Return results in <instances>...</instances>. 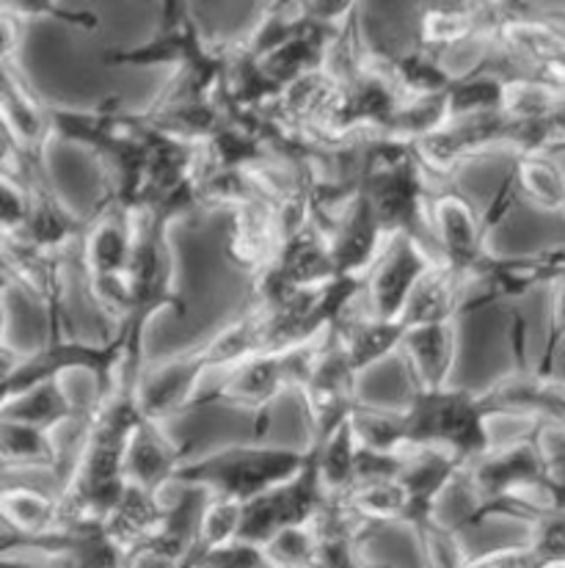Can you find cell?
<instances>
[{
    "mask_svg": "<svg viewBox=\"0 0 565 568\" xmlns=\"http://www.w3.org/2000/svg\"><path fill=\"white\" fill-rule=\"evenodd\" d=\"M505 89L507 75L500 70V64H480L463 78H455L448 92L450 122L502 113Z\"/></svg>",
    "mask_w": 565,
    "mask_h": 568,
    "instance_id": "4316f807",
    "label": "cell"
},
{
    "mask_svg": "<svg viewBox=\"0 0 565 568\" xmlns=\"http://www.w3.org/2000/svg\"><path fill=\"white\" fill-rule=\"evenodd\" d=\"M485 28L489 31L496 28V3L425 6L420 11V26H417V44L428 53L442 55V50L466 42L469 37L485 31Z\"/></svg>",
    "mask_w": 565,
    "mask_h": 568,
    "instance_id": "603a6c76",
    "label": "cell"
},
{
    "mask_svg": "<svg viewBox=\"0 0 565 568\" xmlns=\"http://www.w3.org/2000/svg\"><path fill=\"white\" fill-rule=\"evenodd\" d=\"M135 243V210L122 207L119 202L103 196L81 235L83 274L89 293L105 315L124 323L127 317V265Z\"/></svg>",
    "mask_w": 565,
    "mask_h": 568,
    "instance_id": "5b68a950",
    "label": "cell"
},
{
    "mask_svg": "<svg viewBox=\"0 0 565 568\" xmlns=\"http://www.w3.org/2000/svg\"><path fill=\"white\" fill-rule=\"evenodd\" d=\"M166 514L168 508L157 503L155 494H146L144 488L130 486L127 483L119 505L111 510L109 519H105L103 532L113 547L127 558V564L133 566V558L155 536V530L163 525Z\"/></svg>",
    "mask_w": 565,
    "mask_h": 568,
    "instance_id": "7402d4cb",
    "label": "cell"
},
{
    "mask_svg": "<svg viewBox=\"0 0 565 568\" xmlns=\"http://www.w3.org/2000/svg\"><path fill=\"white\" fill-rule=\"evenodd\" d=\"M431 230L436 241L439 260L448 263L461 276H474L477 265L489 254V235L477 204L455 185H448L439 193H431Z\"/></svg>",
    "mask_w": 565,
    "mask_h": 568,
    "instance_id": "9c48e42d",
    "label": "cell"
},
{
    "mask_svg": "<svg viewBox=\"0 0 565 568\" xmlns=\"http://www.w3.org/2000/svg\"><path fill=\"white\" fill-rule=\"evenodd\" d=\"M326 232H329L337 276L345 280H364L389 241L370 196L361 189L348 202L339 204Z\"/></svg>",
    "mask_w": 565,
    "mask_h": 568,
    "instance_id": "8fae6325",
    "label": "cell"
},
{
    "mask_svg": "<svg viewBox=\"0 0 565 568\" xmlns=\"http://www.w3.org/2000/svg\"><path fill=\"white\" fill-rule=\"evenodd\" d=\"M0 514H3V541L48 536L61 525V491H48L25 480H6L0 494Z\"/></svg>",
    "mask_w": 565,
    "mask_h": 568,
    "instance_id": "ac0fdd59",
    "label": "cell"
},
{
    "mask_svg": "<svg viewBox=\"0 0 565 568\" xmlns=\"http://www.w3.org/2000/svg\"><path fill=\"white\" fill-rule=\"evenodd\" d=\"M342 499L370 530L383 525H405L409 519V491L400 477L353 486L342 494Z\"/></svg>",
    "mask_w": 565,
    "mask_h": 568,
    "instance_id": "f546056e",
    "label": "cell"
},
{
    "mask_svg": "<svg viewBox=\"0 0 565 568\" xmlns=\"http://www.w3.org/2000/svg\"><path fill=\"white\" fill-rule=\"evenodd\" d=\"M356 442L367 450L376 453H405L409 447V425H405V408H387L359 403L350 414Z\"/></svg>",
    "mask_w": 565,
    "mask_h": 568,
    "instance_id": "4dcf8cb0",
    "label": "cell"
},
{
    "mask_svg": "<svg viewBox=\"0 0 565 568\" xmlns=\"http://www.w3.org/2000/svg\"><path fill=\"white\" fill-rule=\"evenodd\" d=\"M207 503H210V491L199 486H183V494L168 508L163 525L157 527L155 536L133 558V568L138 560H161V564H168L172 568L183 564L194 552L196 541H199L202 516H205Z\"/></svg>",
    "mask_w": 565,
    "mask_h": 568,
    "instance_id": "e0dca14e",
    "label": "cell"
},
{
    "mask_svg": "<svg viewBox=\"0 0 565 568\" xmlns=\"http://www.w3.org/2000/svg\"><path fill=\"white\" fill-rule=\"evenodd\" d=\"M403 356L409 365L414 392H444L450 389V376L455 371L458 356V326L433 323V326L405 328Z\"/></svg>",
    "mask_w": 565,
    "mask_h": 568,
    "instance_id": "2e32d148",
    "label": "cell"
},
{
    "mask_svg": "<svg viewBox=\"0 0 565 568\" xmlns=\"http://www.w3.org/2000/svg\"><path fill=\"white\" fill-rule=\"evenodd\" d=\"M3 9H9L11 14L22 17L25 22L39 20V17H53V20L66 22V26L78 28V31H86V33H94L100 26V20L94 11L64 9V6L53 3V0H6Z\"/></svg>",
    "mask_w": 565,
    "mask_h": 568,
    "instance_id": "8d00e7d4",
    "label": "cell"
},
{
    "mask_svg": "<svg viewBox=\"0 0 565 568\" xmlns=\"http://www.w3.org/2000/svg\"><path fill=\"white\" fill-rule=\"evenodd\" d=\"M0 105L6 139L33 161H44V146L53 139V105L17 70V61H3Z\"/></svg>",
    "mask_w": 565,
    "mask_h": 568,
    "instance_id": "4fadbf2b",
    "label": "cell"
},
{
    "mask_svg": "<svg viewBox=\"0 0 565 568\" xmlns=\"http://www.w3.org/2000/svg\"><path fill=\"white\" fill-rule=\"evenodd\" d=\"M25 26L22 17L11 14L9 9H0V39H3V61H17V53L25 44Z\"/></svg>",
    "mask_w": 565,
    "mask_h": 568,
    "instance_id": "b9f144b4",
    "label": "cell"
},
{
    "mask_svg": "<svg viewBox=\"0 0 565 568\" xmlns=\"http://www.w3.org/2000/svg\"><path fill=\"white\" fill-rule=\"evenodd\" d=\"M403 408L411 450L448 453L463 469L494 450L485 428L491 414L480 392L452 386L444 392H414Z\"/></svg>",
    "mask_w": 565,
    "mask_h": 568,
    "instance_id": "7a4b0ae2",
    "label": "cell"
},
{
    "mask_svg": "<svg viewBox=\"0 0 565 568\" xmlns=\"http://www.w3.org/2000/svg\"><path fill=\"white\" fill-rule=\"evenodd\" d=\"M315 447H318L320 477H323L326 491H329V497H342L353 486L356 458H359V442H356L350 419L345 425H339V430L331 439Z\"/></svg>",
    "mask_w": 565,
    "mask_h": 568,
    "instance_id": "1f68e13d",
    "label": "cell"
},
{
    "mask_svg": "<svg viewBox=\"0 0 565 568\" xmlns=\"http://www.w3.org/2000/svg\"><path fill=\"white\" fill-rule=\"evenodd\" d=\"M274 568H318V536L309 527H287L265 547Z\"/></svg>",
    "mask_w": 565,
    "mask_h": 568,
    "instance_id": "e575fe53",
    "label": "cell"
},
{
    "mask_svg": "<svg viewBox=\"0 0 565 568\" xmlns=\"http://www.w3.org/2000/svg\"><path fill=\"white\" fill-rule=\"evenodd\" d=\"M281 248L279 226H276L274 207L265 199L240 204L229 210V230H226V257L251 274H263L276 263Z\"/></svg>",
    "mask_w": 565,
    "mask_h": 568,
    "instance_id": "9a60e30c",
    "label": "cell"
},
{
    "mask_svg": "<svg viewBox=\"0 0 565 568\" xmlns=\"http://www.w3.org/2000/svg\"><path fill=\"white\" fill-rule=\"evenodd\" d=\"M168 224L172 219L152 207L135 210V243L127 265V317L124 321L150 326L152 315L174 310L179 317L188 304L174 284V257L168 248Z\"/></svg>",
    "mask_w": 565,
    "mask_h": 568,
    "instance_id": "8992f818",
    "label": "cell"
},
{
    "mask_svg": "<svg viewBox=\"0 0 565 568\" xmlns=\"http://www.w3.org/2000/svg\"><path fill=\"white\" fill-rule=\"evenodd\" d=\"M270 268L290 287H318V284L337 280L329 232L323 230V224L312 221L301 232L287 237Z\"/></svg>",
    "mask_w": 565,
    "mask_h": 568,
    "instance_id": "d6986e66",
    "label": "cell"
},
{
    "mask_svg": "<svg viewBox=\"0 0 565 568\" xmlns=\"http://www.w3.org/2000/svg\"><path fill=\"white\" fill-rule=\"evenodd\" d=\"M0 568H48V564H31V560L14 558V555H3Z\"/></svg>",
    "mask_w": 565,
    "mask_h": 568,
    "instance_id": "ee69618b",
    "label": "cell"
},
{
    "mask_svg": "<svg viewBox=\"0 0 565 568\" xmlns=\"http://www.w3.org/2000/svg\"><path fill=\"white\" fill-rule=\"evenodd\" d=\"M188 450L191 445H177L166 434L163 423L141 417L127 442L124 480L157 497L168 483H174V475L185 464Z\"/></svg>",
    "mask_w": 565,
    "mask_h": 568,
    "instance_id": "5bb4252c",
    "label": "cell"
},
{
    "mask_svg": "<svg viewBox=\"0 0 565 568\" xmlns=\"http://www.w3.org/2000/svg\"><path fill=\"white\" fill-rule=\"evenodd\" d=\"M307 464V450L263 445H229L185 462L174 475L177 486H199L216 497L248 503L292 480Z\"/></svg>",
    "mask_w": 565,
    "mask_h": 568,
    "instance_id": "3957f363",
    "label": "cell"
},
{
    "mask_svg": "<svg viewBox=\"0 0 565 568\" xmlns=\"http://www.w3.org/2000/svg\"><path fill=\"white\" fill-rule=\"evenodd\" d=\"M339 343L348 354L353 371H370L376 362L387 359L394 351L403 348L405 323L403 321H383V317L367 312H348L335 326Z\"/></svg>",
    "mask_w": 565,
    "mask_h": 568,
    "instance_id": "44dd1931",
    "label": "cell"
},
{
    "mask_svg": "<svg viewBox=\"0 0 565 568\" xmlns=\"http://www.w3.org/2000/svg\"><path fill=\"white\" fill-rule=\"evenodd\" d=\"M356 378L359 373L353 371L337 332L331 328L320 343L312 371L298 389L307 408V423L312 425V445H323L326 439H331L339 425L348 423L350 414L356 412L361 403Z\"/></svg>",
    "mask_w": 565,
    "mask_h": 568,
    "instance_id": "ba28073f",
    "label": "cell"
},
{
    "mask_svg": "<svg viewBox=\"0 0 565 568\" xmlns=\"http://www.w3.org/2000/svg\"><path fill=\"white\" fill-rule=\"evenodd\" d=\"M546 135H549V152H565V94L555 102V108L546 116Z\"/></svg>",
    "mask_w": 565,
    "mask_h": 568,
    "instance_id": "7bdbcfd3",
    "label": "cell"
},
{
    "mask_svg": "<svg viewBox=\"0 0 565 568\" xmlns=\"http://www.w3.org/2000/svg\"><path fill=\"white\" fill-rule=\"evenodd\" d=\"M450 124V105L448 94L442 97H428V100H409L400 105L394 113L392 124L383 130L389 139L405 141V144H417V141L428 139L436 130L448 128Z\"/></svg>",
    "mask_w": 565,
    "mask_h": 568,
    "instance_id": "d6a6232c",
    "label": "cell"
},
{
    "mask_svg": "<svg viewBox=\"0 0 565 568\" xmlns=\"http://www.w3.org/2000/svg\"><path fill=\"white\" fill-rule=\"evenodd\" d=\"M0 419L55 434L59 428H66V425L75 423L78 408L75 403L70 400V395H66L61 378H53L44 381V384L31 386V389L9 397V400H3V406H0Z\"/></svg>",
    "mask_w": 565,
    "mask_h": 568,
    "instance_id": "d4e9b609",
    "label": "cell"
},
{
    "mask_svg": "<svg viewBox=\"0 0 565 568\" xmlns=\"http://www.w3.org/2000/svg\"><path fill=\"white\" fill-rule=\"evenodd\" d=\"M387 59L403 102L442 97L448 94L452 83H455V75H450V72L444 70L439 55L428 53L420 44H414L411 50H400V53L387 55Z\"/></svg>",
    "mask_w": 565,
    "mask_h": 568,
    "instance_id": "83f0119b",
    "label": "cell"
},
{
    "mask_svg": "<svg viewBox=\"0 0 565 568\" xmlns=\"http://www.w3.org/2000/svg\"><path fill=\"white\" fill-rule=\"evenodd\" d=\"M207 373L210 367H207L199 343L155 362L150 371H144L138 384L141 417L166 423V419L191 412L194 400L199 397V381Z\"/></svg>",
    "mask_w": 565,
    "mask_h": 568,
    "instance_id": "7c38bea8",
    "label": "cell"
},
{
    "mask_svg": "<svg viewBox=\"0 0 565 568\" xmlns=\"http://www.w3.org/2000/svg\"><path fill=\"white\" fill-rule=\"evenodd\" d=\"M0 462L6 473H53L59 483L64 467L55 434L6 419H0Z\"/></svg>",
    "mask_w": 565,
    "mask_h": 568,
    "instance_id": "484cf974",
    "label": "cell"
},
{
    "mask_svg": "<svg viewBox=\"0 0 565 568\" xmlns=\"http://www.w3.org/2000/svg\"><path fill=\"white\" fill-rule=\"evenodd\" d=\"M127 348L130 328L124 323L103 343H89V339L64 334V310L48 312V339L42 348L22 354V359L3 373V400L44 381L70 376V373L92 376L97 403L111 400L119 392Z\"/></svg>",
    "mask_w": 565,
    "mask_h": 568,
    "instance_id": "6da1fadb",
    "label": "cell"
},
{
    "mask_svg": "<svg viewBox=\"0 0 565 568\" xmlns=\"http://www.w3.org/2000/svg\"><path fill=\"white\" fill-rule=\"evenodd\" d=\"M109 67H155L168 64L177 70L199 72H226L229 70V53L210 50L202 39L199 22L191 14L188 3L168 0L163 3V20L155 37L144 44L127 50H109L105 53Z\"/></svg>",
    "mask_w": 565,
    "mask_h": 568,
    "instance_id": "52a82bcc",
    "label": "cell"
},
{
    "mask_svg": "<svg viewBox=\"0 0 565 568\" xmlns=\"http://www.w3.org/2000/svg\"><path fill=\"white\" fill-rule=\"evenodd\" d=\"M243 505L246 503H240V499L216 497V494H210V503H207L205 516H202L199 541H196V549L202 552V560H205L210 552H216V549H222L226 544L240 538Z\"/></svg>",
    "mask_w": 565,
    "mask_h": 568,
    "instance_id": "836d02e7",
    "label": "cell"
},
{
    "mask_svg": "<svg viewBox=\"0 0 565 568\" xmlns=\"http://www.w3.org/2000/svg\"><path fill=\"white\" fill-rule=\"evenodd\" d=\"M563 213H565V207H563Z\"/></svg>",
    "mask_w": 565,
    "mask_h": 568,
    "instance_id": "f6af8a7d",
    "label": "cell"
},
{
    "mask_svg": "<svg viewBox=\"0 0 565 568\" xmlns=\"http://www.w3.org/2000/svg\"><path fill=\"white\" fill-rule=\"evenodd\" d=\"M33 213V191L31 183H22L14 178H0V226L3 237L22 235Z\"/></svg>",
    "mask_w": 565,
    "mask_h": 568,
    "instance_id": "d590c367",
    "label": "cell"
},
{
    "mask_svg": "<svg viewBox=\"0 0 565 568\" xmlns=\"http://www.w3.org/2000/svg\"><path fill=\"white\" fill-rule=\"evenodd\" d=\"M463 568H549L544 560L535 555V549L527 541L518 547L496 549V552L480 555V558H469Z\"/></svg>",
    "mask_w": 565,
    "mask_h": 568,
    "instance_id": "60d3db41",
    "label": "cell"
},
{
    "mask_svg": "<svg viewBox=\"0 0 565 568\" xmlns=\"http://www.w3.org/2000/svg\"><path fill=\"white\" fill-rule=\"evenodd\" d=\"M565 343V280L552 284V304H549V328H546L544 351H541L535 371L541 376H555L557 351Z\"/></svg>",
    "mask_w": 565,
    "mask_h": 568,
    "instance_id": "74e56055",
    "label": "cell"
},
{
    "mask_svg": "<svg viewBox=\"0 0 565 568\" xmlns=\"http://www.w3.org/2000/svg\"><path fill=\"white\" fill-rule=\"evenodd\" d=\"M518 199L535 204L538 210L565 207V172L552 152L518 155L511 166Z\"/></svg>",
    "mask_w": 565,
    "mask_h": 568,
    "instance_id": "f1b7e54d",
    "label": "cell"
},
{
    "mask_svg": "<svg viewBox=\"0 0 565 568\" xmlns=\"http://www.w3.org/2000/svg\"><path fill=\"white\" fill-rule=\"evenodd\" d=\"M199 568H274L263 547L246 541H232L202 560Z\"/></svg>",
    "mask_w": 565,
    "mask_h": 568,
    "instance_id": "ab89813d",
    "label": "cell"
},
{
    "mask_svg": "<svg viewBox=\"0 0 565 568\" xmlns=\"http://www.w3.org/2000/svg\"><path fill=\"white\" fill-rule=\"evenodd\" d=\"M461 473L463 467L448 453L414 450L409 469L400 477L405 491H409V519H405V525L414 527L417 532L431 527L436 521L439 497Z\"/></svg>",
    "mask_w": 565,
    "mask_h": 568,
    "instance_id": "ffe728a7",
    "label": "cell"
},
{
    "mask_svg": "<svg viewBox=\"0 0 565 568\" xmlns=\"http://www.w3.org/2000/svg\"><path fill=\"white\" fill-rule=\"evenodd\" d=\"M439 263L420 241L411 235H392L383 246L381 257L364 276L367 310L383 321H403V312L414 295L417 284Z\"/></svg>",
    "mask_w": 565,
    "mask_h": 568,
    "instance_id": "30bf717a",
    "label": "cell"
},
{
    "mask_svg": "<svg viewBox=\"0 0 565 568\" xmlns=\"http://www.w3.org/2000/svg\"><path fill=\"white\" fill-rule=\"evenodd\" d=\"M320 343L323 337L312 339V343L290 345V348H274L263 351V354L251 356L243 365L226 371L222 384H213L210 389L199 392L191 412L205 406H232V408H248L257 417L259 430H263L268 408L279 400L285 392L301 389L307 381L309 371L315 365Z\"/></svg>",
    "mask_w": 565,
    "mask_h": 568,
    "instance_id": "277c9868",
    "label": "cell"
},
{
    "mask_svg": "<svg viewBox=\"0 0 565 568\" xmlns=\"http://www.w3.org/2000/svg\"><path fill=\"white\" fill-rule=\"evenodd\" d=\"M527 544L549 568H565V510L533 527Z\"/></svg>",
    "mask_w": 565,
    "mask_h": 568,
    "instance_id": "f35d334b",
    "label": "cell"
},
{
    "mask_svg": "<svg viewBox=\"0 0 565 568\" xmlns=\"http://www.w3.org/2000/svg\"><path fill=\"white\" fill-rule=\"evenodd\" d=\"M463 282H466V276L452 271L448 263H442V260L433 263L431 271H428L420 280V284H417L409 306H405V328L458 321L469 301L466 295H463Z\"/></svg>",
    "mask_w": 565,
    "mask_h": 568,
    "instance_id": "cb8c5ba5",
    "label": "cell"
}]
</instances>
